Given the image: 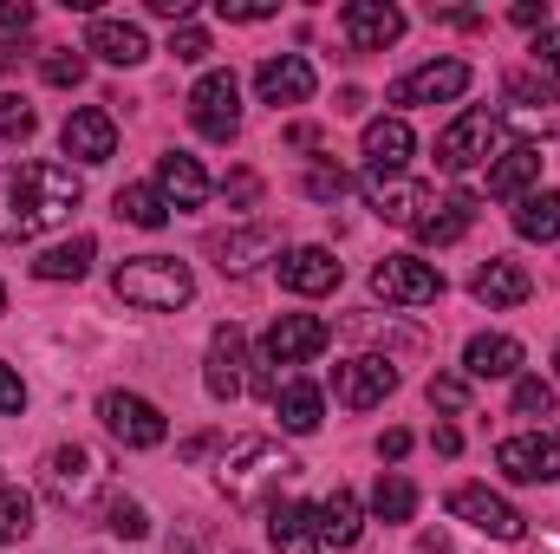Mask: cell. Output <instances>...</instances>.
Returning a JSON list of instances; mask_svg holds the SVG:
<instances>
[{
	"label": "cell",
	"mask_w": 560,
	"mask_h": 554,
	"mask_svg": "<svg viewBox=\"0 0 560 554\" xmlns=\"http://www.w3.org/2000/svg\"><path fill=\"white\" fill-rule=\"evenodd\" d=\"M430 405H436V412H469V379H456V372H436V379H430Z\"/></svg>",
	"instance_id": "41"
},
{
	"label": "cell",
	"mask_w": 560,
	"mask_h": 554,
	"mask_svg": "<svg viewBox=\"0 0 560 554\" xmlns=\"http://www.w3.org/2000/svg\"><path fill=\"white\" fill-rule=\"evenodd\" d=\"M156 196H163L170 209H202V203H209V170H202L189 150H170V157L156 163Z\"/></svg>",
	"instance_id": "17"
},
{
	"label": "cell",
	"mask_w": 560,
	"mask_h": 554,
	"mask_svg": "<svg viewBox=\"0 0 560 554\" xmlns=\"http://www.w3.org/2000/svg\"><path fill=\"white\" fill-rule=\"evenodd\" d=\"M535 66H541V72H560V33L555 26L535 33Z\"/></svg>",
	"instance_id": "45"
},
{
	"label": "cell",
	"mask_w": 560,
	"mask_h": 554,
	"mask_svg": "<svg viewBox=\"0 0 560 554\" xmlns=\"http://www.w3.org/2000/svg\"><path fill=\"white\" fill-rule=\"evenodd\" d=\"M209 249L222 255V275H248V268H255V255H268V249H275V235H268V229H242V235H215Z\"/></svg>",
	"instance_id": "32"
},
{
	"label": "cell",
	"mask_w": 560,
	"mask_h": 554,
	"mask_svg": "<svg viewBox=\"0 0 560 554\" xmlns=\"http://www.w3.org/2000/svg\"><path fill=\"white\" fill-rule=\"evenodd\" d=\"M555 412V385L548 379H515V417H548Z\"/></svg>",
	"instance_id": "40"
},
{
	"label": "cell",
	"mask_w": 560,
	"mask_h": 554,
	"mask_svg": "<svg viewBox=\"0 0 560 554\" xmlns=\"http://www.w3.org/2000/svg\"><path fill=\"white\" fill-rule=\"evenodd\" d=\"M170 53H176V59H183V66H202V59H209V33H202V26H189V20H183V26H176V33H170Z\"/></svg>",
	"instance_id": "42"
},
{
	"label": "cell",
	"mask_w": 560,
	"mask_h": 554,
	"mask_svg": "<svg viewBox=\"0 0 560 554\" xmlns=\"http://www.w3.org/2000/svg\"><path fill=\"white\" fill-rule=\"evenodd\" d=\"M280 287L287 293H332L339 287V262H332V249H287L280 255Z\"/></svg>",
	"instance_id": "21"
},
{
	"label": "cell",
	"mask_w": 560,
	"mask_h": 554,
	"mask_svg": "<svg viewBox=\"0 0 560 554\" xmlns=\"http://www.w3.org/2000/svg\"><path fill=\"white\" fill-rule=\"evenodd\" d=\"M0 313H7V287H0Z\"/></svg>",
	"instance_id": "53"
},
{
	"label": "cell",
	"mask_w": 560,
	"mask_h": 554,
	"mask_svg": "<svg viewBox=\"0 0 560 554\" xmlns=\"http://www.w3.org/2000/svg\"><path fill=\"white\" fill-rule=\"evenodd\" d=\"M0 412H26V385H20V372L0 359Z\"/></svg>",
	"instance_id": "44"
},
{
	"label": "cell",
	"mask_w": 560,
	"mask_h": 554,
	"mask_svg": "<svg viewBox=\"0 0 560 554\" xmlns=\"http://www.w3.org/2000/svg\"><path fill=\"white\" fill-rule=\"evenodd\" d=\"M118 300H131L143 313H176V307H189V293H196V275L176 262V255H138V262H125L118 275Z\"/></svg>",
	"instance_id": "3"
},
{
	"label": "cell",
	"mask_w": 560,
	"mask_h": 554,
	"mask_svg": "<svg viewBox=\"0 0 560 554\" xmlns=\"http://www.w3.org/2000/svg\"><path fill=\"white\" fill-rule=\"evenodd\" d=\"M293 470H300V463H293L280 443H268V437H235L215 483H222V496H229L235 509H275V489Z\"/></svg>",
	"instance_id": "2"
},
{
	"label": "cell",
	"mask_w": 560,
	"mask_h": 554,
	"mask_svg": "<svg viewBox=\"0 0 560 554\" xmlns=\"http://www.w3.org/2000/svg\"><path fill=\"white\" fill-rule=\"evenodd\" d=\"M535 183H541V150H535V143H509L502 157H489V196L522 203Z\"/></svg>",
	"instance_id": "22"
},
{
	"label": "cell",
	"mask_w": 560,
	"mask_h": 554,
	"mask_svg": "<svg viewBox=\"0 0 560 554\" xmlns=\"http://www.w3.org/2000/svg\"><path fill=\"white\" fill-rule=\"evenodd\" d=\"M268 535H275L280 554H319L313 503H275V509H268Z\"/></svg>",
	"instance_id": "27"
},
{
	"label": "cell",
	"mask_w": 560,
	"mask_h": 554,
	"mask_svg": "<svg viewBox=\"0 0 560 554\" xmlns=\"http://www.w3.org/2000/svg\"><path fill=\"white\" fill-rule=\"evenodd\" d=\"M463 372H469V379H515V372H522V339H509V333H476V339L463 346Z\"/></svg>",
	"instance_id": "24"
},
{
	"label": "cell",
	"mask_w": 560,
	"mask_h": 554,
	"mask_svg": "<svg viewBox=\"0 0 560 554\" xmlns=\"http://www.w3.org/2000/svg\"><path fill=\"white\" fill-rule=\"evenodd\" d=\"M39 79H46V85H79V79H85V53H72V46H52V53L39 59Z\"/></svg>",
	"instance_id": "38"
},
{
	"label": "cell",
	"mask_w": 560,
	"mask_h": 554,
	"mask_svg": "<svg viewBox=\"0 0 560 554\" xmlns=\"http://www.w3.org/2000/svg\"><path fill=\"white\" fill-rule=\"evenodd\" d=\"M450 516L469 522V529H482V535H495V542H522L515 503H502V496L482 489V483H456V489H450Z\"/></svg>",
	"instance_id": "11"
},
{
	"label": "cell",
	"mask_w": 560,
	"mask_h": 554,
	"mask_svg": "<svg viewBox=\"0 0 560 554\" xmlns=\"http://www.w3.org/2000/svg\"><path fill=\"white\" fill-rule=\"evenodd\" d=\"M495 138H502V118H495L489 105L456 112V118L436 131V170H450V176L482 170V163H489V150H495Z\"/></svg>",
	"instance_id": "4"
},
{
	"label": "cell",
	"mask_w": 560,
	"mask_h": 554,
	"mask_svg": "<svg viewBox=\"0 0 560 554\" xmlns=\"http://www.w3.org/2000/svg\"><path fill=\"white\" fill-rule=\"evenodd\" d=\"M495 470L509 483H560V437L548 430H522L495 443Z\"/></svg>",
	"instance_id": "10"
},
{
	"label": "cell",
	"mask_w": 560,
	"mask_h": 554,
	"mask_svg": "<svg viewBox=\"0 0 560 554\" xmlns=\"http://www.w3.org/2000/svg\"><path fill=\"white\" fill-rule=\"evenodd\" d=\"M268 405H275L280 430H293V437L319 430V417H326V399H319V385H313V379H287V385H280Z\"/></svg>",
	"instance_id": "25"
},
{
	"label": "cell",
	"mask_w": 560,
	"mask_h": 554,
	"mask_svg": "<svg viewBox=\"0 0 560 554\" xmlns=\"http://www.w3.org/2000/svg\"><path fill=\"white\" fill-rule=\"evenodd\" d=\"M7 66H13V46H0V72H7Z\"/></svg>",
	"instance_id": "52"
},
{
	"label": "cell",
	"mask_w": 560,
	"mask_h": 554,
	"mask_svg": "<svg viewBox=\"0 0 560 554\" xmlns=\"http://www.w3.org/2000/svg\"><path fill=\"white\" fill-rule=\"evenodd\" d=\"M469 222H476V196H443V203H430L418 222V235L430 249H450V242H463L469 235Z\"/></svg>",
	"instance_id": "29"
},
{
	"label": "cell",
	"mask_w": 560,
	"mask_h": 554,
	"mask_svg": "<svg viewBox=\"0 0 560 554\" xmlns=\"http://www.w3.org/2000/svg\"><path fill=\"white\" fill-rule=\"evenodd\" d=\"M392 392H398V366H392L385 353H359V359L332 366V399H339L346 412H372V405H385Z\"/></svg>",
	"instance_id": "7"
},
{
	"label": "cell",
	"mask_w": 560,
	"mask_h": 554,
	"mask_svg": "<svg viewBox=\"0 0 560 554\" xmlns=\"http://www.w3.org/2000/svg\"><path fill=\"white\" fill-rule=\"evenodd\" d=\"M33 26V7L26 0H0V33H26Z\"/></svg>",
	"instance_id": "46"
},
{
	"label": "cell",
	"mask_w": 560,
	"mask_h": 554,
	"mask_svg": "<svg viewBox=\"0 0 560 554\" xmlns=\"http://www.w3.org/2000/svg\"><path fill=\"white\" fill-rule=\"evenodd\" d=\"M92 255H98V242H92V235H72V242L46 249V255L33 262V275H39V280H85Z\"/></svg>",
	"instance_id": "31"
},
{
	"label": "cell",
	"mask_w": 560,
	"mask_h": 554,
	"mask_svg": "<svg viewBox=\"0 0 560 554\" xmlns=\"http://www.w3.org/2000/svg\"><path fill=\"white\" fill-rule=\"evenodd\" d=\"M66 157L72 163H112V150H118V125H112V112H98V105H79L72 118H66Z\"/></svg>",
	"instance_id": "15"
},
{
	"label": "cell",
	"mask_w": 560,
	"mask_h": 554,
	"mask_svg": "<svg viewBox=\"0 0 560 554\" xmlns=\"http://www.w3.org/2000/svg\"><path fill=\"white\" fill-rule=\"evenodd\" d=\"M118 216L131 229H163L170 222V203L156 196V183H131V189H118Z\"/></svg>",
	"instance_id": "33"
},
{
	"label": "cell",
	"mask_w": 560,
	"mask_h": 554,
	"mask_svg": "<svg viewBox=\"0 0 560 554\" xmlns=\"http://www.w3.org/2000/svg\"><path fill=\"white\" fill-rule=\"evenodd\" d=\"M326 339H332V326L319 313H280L261 353H268V366H306L313 353H326Z\"/></svg>",
	"instance_id": "13"
},
{
	"label": "cell",
	"mask_w": 560,
	"mask_h": 554,
	"mask_svg": "<svg viewBox=\"0 0 560 554\" xmlns=\"http://www.w3.org/2000/svg\"><path fill=\"white\" fill-rule=\"evenodd\" d=\"M411 150H418V138H411L405 118H372L365 125V163H372V176H398L411 163Z\"/></svg>",
	"instance_id": "23"
},
{
	"label": "cell",
	"mask_w": 560,
	"mask_h": 554,
	"mask_svg": "<svg viewBox=\"0 0 560 554\" xmlns=\"http://www.w3.org/2000/svg\"><path fill=\"white\" fill-rule=\"evenodd\" d=\"M79 209L72 163H0V242H33Z\"/></svg>",
	"instance_id": "1"
},
{
	"label": "cell",
	"mask_w": 560,
	"mask_h": 554,
	"mask_svg": "<svg viewBox=\"0 0 560 554\" xmlns=\"http://www.w3.org/2000/svg\"><path fill=\"white\" fill-rule=\"evenodd\" d=\"M46 489L72 509V503H85L92 489H98V457L85 450V443H59L52 457H46Z\"/></svg>",
	"instance_id": "16"
},
{
	"label": "cell",
	"mask_w": 560,
	"mask_h": 554,
	"mask_svg": "<svg viewBox=\"0 0 560 554\" xmlns=\"http://www.w3.org/2000/svg\"><path fill=\"white\" fill-rule=\"evenodd\" d=\"M202 385H209L215 405H235V399L255 385V372H248V333H242V326H215V333H209Z\"/></svg>",
	"instance_id": "5"
},
{
	"label": "cell",
	"mask_w": 560,
	"mask_h": 554,
	"mask_svg": "<svg viewBox=\"0 0 560 554\" xmlns=\"http://www.w3.org/2000/svg\"><path fill=\"white\" fill-rule=\"evenodd\" d=\"M98 417H105V430H112L125 450H156V443L170 437L163 412H156L150 399H138V392H105V399H98Z\"/></svg>",
	"instance_id": "9"
},
{
	"label": "cell",
	"mask_w": 560,
	"mask_h": 554,
	"mask_svg": "<svg viewBox=\"0 0 560 554\" xmlns=\"http://www.w3.org/2000/svg\"><path fill=\"white\" fill-rule=\"evenodd\" d=\"M105 522H112L118 542H143V535H150V516H143L138 496H112V503H105Z\"/></svg>",
	"instance_id": "37"
},
{
	"label": "cell",
	"mask_w": 560,
	"mask_h": 554,
	"mask_svg": "<svg viewBox=\"0 0 560 554\" xmlns=\"http://www.w3.org/2000/svg\"><path fill=\"white\" fill-rule=\"evenodd\" d=\"M0 138H7V143L33 138V105H26V99H13V92H0Z\"/></svg>",
	"instance_id": "39"
},
{
	"label": "cell",
	"mask_w": 560,
	"mask_h": 554,
	"mask_svg": "<svg viewBox=\"0 0 560 554\" xmlns=\"http://www.w3.org/2000/svg\"><path fill=\"white\" fill-rule=\"evenodd\" d=\"M515 26H535V33H541V26H548V7H535V0H522V7H515Z\"/></svg>",
	"instance_id": "49"
},
{
	"label": "cell",
	"mask_w": 560,
	"mask_h": 554,
	"mask_svg": "<svg viewBox=\"0 0 560 554\" xmlns=\"http://www.w3.org/2000/svg\"><path fill=\"white\" fill-rule=\"evenodd\" d=\"M313 66L300 59V53H280V59H268L261 72H255V92H261V105H306L313 99Z\"/></svg>",
	"instance_id": "19"
},
{
	"label": "cell",
	"mask_w": 560,
	"mask_h": 554,
	"mask_svg": "<svg viewBox=\"0 0 560 554\" xmlns=\"http://www.w3.org/2000/svg\"><path fill=\"white\" fill-rule=\"evenodd\" d=\"M418 554H450V549H443V535H430V542H423Z\"/></svg>",
	"instance_id": "51"
},
{
	"label": "cell",
	"mask_w": 560,
	"mask_h": 554,
	"mask_svg": "<svg viewBox=\"0 0 560 554\" xmlns=\"http://www.w3.org/2000/svg\"><path fill=\"white\" fill-rule=\"evenodd\" d=\"M515 235H522V242H541V249L555 242L560 235V196L555 189H528V196L515 203Z\"/></svg>",
	"instance_id": "30"
},
{
	"label": "cell",
	"mask_w": 560,
	"mask_h": 554,
	"mask_svg": "<svg viewBox=\"0 0 560 554\" xmlns=\"http://www.w3.org/2000/svg\"><path fill=\"white\" fill-rule=\"evenodd\" d=\"M509 105H515L522 118H541V112H555V105H560V92L548 85V79H528V72H515V79H509Z\"/></svg>",
	"instance_id": "36"
},
{
	"label": "cell",
	"mask_w": 560,
	"mask_h": 554,
	"mask_svg": "<svg viewBox=\"0 0 560 554\" xmlns=\"http://www.w3.org/2000/svg\"><path fill=\"white\" fill-rule=\"evenodd\" d=\"M33 535V496L20 483H0V542H26Z\"/></svg>",
	"instance_id": "35"
},
{
	"label": "cell",
	"mask_w": 560,
	"mask_h": 554,
	"mask_svg": "<svg viewBox=\"0 0 560 554\" xmlns=\"http://www.w3.org/2000/svg\"><path fill=\"white\" fill-rule=\"evenodd\" d=\"M85 53H98L105 66H143L150 59V39H143L138 20H92V33H85Z\"/></svg>",
	"instance_id": "20"
},
{
	"label": "cell",
	"mask_w": 560,
	"mask_h": 554,
	"mask_svg": "<svg viewBox=\"0 0 560 554\" xmlns=\"http://www.w3.org/2000/svg\"><path fill=\"white\" fill-rule=\"evenodd\" d=\"M365 196H372V209L385 216V222H405V229H418L423 209L436 203L423 183H411V176H365Z\"/></svg>",
	"instance_id": "18"
},
{
	"label": "cell",
	"mask_w": 560,
	"mask_h": 554,
	"mask_svg": "<svg viewBox=\"0 0 560 554\" xmlns=\"http://www.w3.org/2000/svg\"><path fill=\"white\" fill-rule=\"evenodd\" d=\"M372 516H378V522H411V516H418V489H411V476H378V489H372Z\"/></svg>",
	"instance_id": "34"
},
{
	"label": "cell",
	"mask_w": 560,
	"mask_h": 554,
	"mask_svg": "<svg viewBox=\"0 0 560 554\" xmlns=\"http://www.w3.org/2000/svg\"><path fill=\"white\" fill-rule=\"evenodd\" d=\"M405 450H411V430H385V437H378V457H385V463H398Z\"/></svg>",
	"instance_id": "48"
},
{
	"label": "cell",
	"mask_w": 560,
	"mask_h": 554,
	"mask_svg": "<svg viewBox=\"0 0 560 554\" xmlns=\"http://www.w3.org/2000/svg\"><path fill=\"white\" fill-rule=\"evenodd\" d=\"M339 26H346V39H352L359 53H385V46H398V33H405V13H398L392 0H346Z\"/></svg>",
	"instance_id": "14"
},
{
	"label": "cell",
	"mask_w": 560,
	"mask_h": 554,
	"mask_svg": "<svg viewBox=\"0 0 560 554\" xmlns=\"http://www.w3.org/2000/svg\"><path fill=\"white\" fill-rule=\"evenodd\" d=\"M313 522H319V542H332V549H352L365 535V509L352 489H332L326 503H313Z\"/></svg>",
	"instance_id": "26"
},
{
	"label": "cell",
	"mask_w": 560,
	"mask_h": 554,
	"mask_svg": "<svg viewBox=\"0 0 560 554\" xmlns=\"http://www.w3.org/2000/svg\"><path fill=\"white\" fill-rule=\"evenodd\" d=\"M183 554H189V549H183Z\"/></svg>",
	"instance_id": "55"
},
{
	"label": "cell",
	"mask_w": 560,
	"mask_h": 554,
	"mask_svg": "<svg viewBox=\"0 0 560 554\" xmlns=\"http://www.w3.org/2000/svg\"><path fill=\"white\" fill-rule=\"evenodd\" d=\"M268 0H222V20H268Z\"/></svg>",
	"instance_id": "47"
},
{
	"label": "cell",
	"mask_w": 560,
	"mask_h": 554,
	"mask_svg": "<svg viewBox=\"0 0 560 554\" xmlns=\"http://www.w3.org/2000/svg\"><path fill=\"white\" fill-rule=\"evenodd\" d=\"M469 92V66L463 59H430L418 72H405L398 85H392V105H450V99H463Z\"/></svg>",
	"instance_id": "12"
},
{
	"label": "cell",
	"mask_w": 560,
	"mask_h": 554,
	"mask_svg": "<svg viewBox=\"0 0 560 554\" xmlns=\"http://www.w3.org/2000/svg\"><path fill=\"white\" fill-rule=\"evenodd\" d=\"M372 293L392 307H430V300H443V268H430L418 255H385L372 268Z\"/></svg>",
	"instance_id": "8"
},
{
	"label": "cell",
	"mask_w": 560,
	"mask_h": 554,
	"mask_svg": "<svg viewBox=\"0 0 560 554\" xmlns=\"http://www.w3.org/2000/svg\"><path fill=\"white\" fill-rule=\"evenodd\" d=\"M430 443H436V450H443V457H456V450H463V437H456V430H450V424H443V430H436V437H430Z\"/></svg>",
	"instance_id": "50"
},
{
	"label": "cell",
	"mask_w": 560,
	"mask_h": 554,
	"mask_svg": "<svg viewBox=\"0 0 560 554\" xmlns=\"http://www.w3.org/2000/svg\"><path fill=\"white\" fill-rule=\"evenodd\" d=\"M306 196H313V203H339V196H346V176L319 163V170H306Z\"/></svg>",
	"instance_id": "43"
},
{
	"label": "cell",
	"mask_w": 560,
	"mask_h": 554,
	"mask_svg": "<svg viewBox=\"0 0 560 554\" xmlns=\"http://www.w3.org/2000/svg\"><path fill=\"white\" fill-rule=\"evenodd\" d=\"M189 125L209 143H229L242 131V85L229 72H202L196 92H189Z\"/></svg>",
	"instance_id": "6"
},
{
	"label": "cell",
	"mask_w": 560,
	"mask_h": 554,
	"mask_svg": "<svg viewBox=\"0 0 560 554\" xmlns=\"http://www.w3.org/2000/svg\"><path fill=\"white\" fill-rule=\"evenodd\" d=\"M469 287H476V300H482V307H522V300L535 293V280H528L522 262H482Z\"/></svg>",
	"instance_id": "28"
},
{
	"label": "cell",
	"mask_w": 560,
	"mask_h": 554,
	"mask_svg": "<svg viewBox=\"0 0 560 554\" xmlns=\"http://www.w3.org/2000/svg\"><path fill=\"white\" fill-rule=\"evenodd\" d=\"M555 372H560V346H555Z\"/></svg>",
	"instance_id": "54"
}]
</instances>
